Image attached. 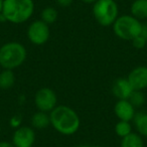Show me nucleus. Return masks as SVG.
Here are the masks:
<instances>
[{
  "mask_svg": "<svg viewBox=\"0 0 147 147\" xmlns=\"http://www.w3.org/2000/svg\"><path fill=\"white\" fill-rule=\"evenodd\" d=\"M133 122L137 133L142 137H147V112L136 113Z\"/></svg>",
  "mask_w": 147,
  "mask_h": 147,
  "instance_id": "nucleus-15",
  "label": "nucleus"
},
{
  "mask_svg": "<svg viewBox=\"0 0 147 147\" xmlns=\"http://www.w3.org/2000/svg\"><path fill=\"white\" fill-rule=\"evenodd\" d=\"M131 41H132V45L136 49H143L147 45V38L143 36L142 34L138 35V36L135 37V38Z\"/></svg>",
  "mask_w": 147,
  "mask_h": 147,
  "instance_id": "nucleus-20",
  "label": "nucleus"
},
{
  "mask_svg": "<svg viewBox=\"0 0 147 147\" xmlns=\"http://www.w3.org/2000/svg\"><path fill=\"white\" fill-rule=\"evenodd\" d=\"M88 147H103V146H100V145H92V146H88Z\"/></svg>",
  "mask_w": 147,
  "mask_h": 147,
  "instance_id": "nucleus-26",
  "label": "nucleus"
},
{
  "mask_svg": "<svg viewBox=\"0 0 147 147\" xmlns=\"http://www.w3.org/2000/svg\"><path fill=\"white\" fill-rule=\"evenodd\" d=\"M49 118L53 128L61 135H74L80 129L81 120L78 113L65 105H57L49 113Z\"/></svg>",
  "mask_w": 147,
  "mask_h": 147,
  "instance_id": "nucleus-1",
  "label": "nucleus"
},
{
  "mask_svg": "<svg viewBox=\"0 0 147 147\" xmlns=\"http://www.w3.org/2000/svg\"><path fill=\"white\" fill-rule=\"evenodd\" d=\"M27 57L24 45L17 41H9L0 47V67L3 69H15L23 65Z\"/></svg>",
  "mask_w": 147,
  "mask_h": 147,
  "instance_id": "nucleus-3",
  "label": "nucleus"
},
{
  "mask_svg": "<svg viewBox=\"0 0 147 147\" xmlns=\"http://www.w3.org/2000/svg\"><path fill=\"white\" fill-rule=\"evenodd\" d=\"M55 2L61 7H69V5L73 4L74 0H55Z\"/></svg>",
  "mask_w": 147,
  "mask_h": 147,
  "instance_id": "nucleus-21",
  "label": "nucleus"
},
{
  "mask_svg": "<svg viewBox=\"0 0 147 147\" xmlns=\"http://www.w3.org/2000/svg\"><path fill=\"white\" fill-rule=\"evenodd\" d=\"M34 105L37 111L51 113L57 106V96L51 88L43 87L36 91L34 95Z\"/></svg>",
  "mask_w": 147,
  "mask_h": 147,
  "instance_id": "nucleus-6",
  "label": "nucleus"
},
{
  "mask_svg": "<svg viewBox=\"0 0 147 147\" xmlns=\"http://www.w3.org/2000/svg\"><path fill=\"white\" fill-rule=\"evenodd\" d=\"M128 101L132 104V106L135 109L140 108V107H142L145 104V96L142 91L134 90L132 92V94L130 95V97H129Z\"/></svg>",
  "mask_w": 147,
  "mask_h": 147,
  "instance_id": "nucleus-19",
  "label": "nucleus"
},
{
  "mask_svg": "<svg viewBox=\"0 0 147 147\" xmlns=\"http://www.w3.org/2000/svg\"><path fill=\"white\" fill-rule=\"evenodd\" d=\"M71 147H80V146H71Z\"/></svg>",
  "mask_w": 147,
  "mask_h": 147,
  "instance_id": "nucleus-27",
  "label": "nucleus"
},
{
  "mask_svg": "<svg viewBox=\"0 0 147 147\" xmlns=\"http://www.w3.org/2000/svg\"><path fill=\"white\" fill-rule=\"evenodd\" d=\"M120 147H144V141L138 133L131 132L127 136L121 138Z\"/></svg>",
  "mask_w": 147,
  "mask_h": 147,
  "instance_id": "nucleus-14",
  "label": "nucleus"
},
{
  "mask_svg": "<svg viewBox=\"0 0 147 147\" xmlns=\"http://www.w3.org/2000/svg\"><path fill=\"white\" fill-rule=\"evenodd\" d=\"M133 90L143 91L147 88V67L138 65L134 67L127 76Z\"/></svg>",
  "mask_w": 147,
  "mask_h": 147,
  "instance_id": "nucleus-9",
  "label": "nucleus"
},
{
  "mask_svg": "<svg viewBox=\"0 0 147 147\" xmlns=\"http://www.w3.org/2000/svg\"><path fill=\"white\" fill-rule=\"evenodd\" d=\"M83 3H86V4H94L97 0H81Z\"/></svg>",
  "mask_w": 147,
  "mask_h": 147,
  "instance_id": "nucleus-24",
  "label": "nucleus"
},
{
  "mask_svg": "<svg viewBox=\"0 0 147 147\" xmlns=\"http://www.w3.org/2000/svg\"><path fill=\"white\" fill-rule=\"evenodd\" d=\"M141 34L147 38V24H143V26H142V33H141Z\"/></svg>",
  "mask_w": 147,
  "mask_h": 147,
  "instance_id": "nucleus-23",
  "label": "nucleus"
},
{
  "mask_svg": "<svg viewBox=\"0 0 147 147\" xmlns=\"http://www.w3.org/2000/svg\"><path fill=\"white\" fill-rule=\"evenodd\" d=\"M15 75L12 69H3L0 73V90H9L15 84Z\"/></svg>",
  "mask_w": 147,
  "mask_h": 147,
  "instance_id": "nucleus-16",
  "label": "nucleus"
},
{
  "mask_svg": "<svg viewBox=\"0 0 147 147\" xmlns=\"http://www.w3.org/2000/svg\"><path fill=\"white\" fill-rule=\"evenodd\" d=\"M94 18L101 26H111L119 16V8L115 0H97L93 4Z\"/></svg>",
  "mask_w": 147,
  "mask_h": 147,
  "instance_id": "nucleus-5",
  "label": "nucleus"
},
{
  "mask_svg": "<svg viewBox=\"0 0 147 147\" xmlns=\"http://www.w3.org/2000/svg\"><path fill=\"white\" fill-rule=\"evenodd\" d=\"M113 31L120 39L131 41L142 33L143 24L131 14L119 15L113 23Z\"/></svg>",
  "mask_w": 147,
  "mask_h": 147,
  "instance_id": "nucleus-4",
  "label": "nucleus"
},
{
  "mask_svg": "<svg viewBox=\"0 0 147 147\" xmlns=\"http://www.w3.org/2000/svg\"><path fill=\"white\" fill-rule=\"evenodd\" d=\"M34 2L33 0H4L3 9L0 17L8 22L21 24L33 15Z\"/></svg>",
  "mask_w": 147,
  "mask_h": 147,
  "instance_id": "nucleus-2",
  "label": "nucleus"
},
{
  "mask_svg": "<svg viewBox=\"0 0 147 147\" xmlns=\"http://www.w3.org/2000/svg\"><path fill=\"white\" fill-rule=\"evenodd\" d=\"M111 91L113 96L117 100H128L134 90L131 87L127 78H118L113 83Z\"/></svg>",
  "mask_w": 147,
  "mask_h": 147,
  "instance_id": "nucleus-11",
  "label": "nucleus"
},
{
  "mask_svg": "<svg viewBox=\"0 0 147 147\" xmlns=\"http://www.w3.org/2000/svg\"><path fill=\"white\" fill-rule=\"evenodd\" d=\"M3 1H4V0H0V14L2 13V9H3Z\"/></svg>",
  "mask_w": 147,
  "mask_h": 147,
  "instance_id": "nucleus-25",
  "label": "nucleus"
},
{
  "mask_svg": "<svg viewBox=\"0 0 147 147\" xmlns=\"http://www.w3.org/2000/svg\"><path fill=\"white\" fill-rule=\"evenodd\" d=\"M130 12L140 21L147 19V0H134L130 6Z\"/></svg>",
  "mask_w": 147,
  "mask_h": 147,
  "instance_id": "nucleus-13",
  "label": "nucleus"
},
{
  "mask_svg": "<svg viewBox=\"0 0 147 147\" xmlns=\"http://www.w3.org/2000/svg\"><path fill=\"white\" fill-rule=\"evenodd\" d=\"M30 124L33 129L37 130H43L51 125V118L49 113H45L42 111H37L31 116Z\"/></svg>",
  "mask_w": 147,
  "mask_h": 147,
  "instance_id": "nucleus-12",
  "label": "nucleus"
},
{
  "mask_svg": "<svg viewBox=\"0 0 147 147\" xmlns=\"http://www.w3.org/2000/svg\"><path fill=\"white\" fill-rule=\"evenodd\" d=\"M59 17V12L53 6H47L43 8V10L40 13V20H42L47 25H51L55 23Z\"/></svg>",
  "mask_w": 147,
  "mask_h": 147,
  "instance_id": "nucleus-17",
  "label": "nucleus"
},
{
  "mask_svg": "<svg viewBox=\"0 0 147 147\" xmlns=\"http://www.w3.org/2000/svg\"><path fill=\"white\" fill-rule=\"evenodd\" d=\"M114 113L119 120L131 122L136 115V109L128 100H117L114 106Z\"/></svg>",
  "mask_w": 147,
  "mask_h": 147,
  "instance_id": "nucleus-10",
  "label": "nucleus"
},
{
  "mask_svg": "<svg viewBox=\"0 0 147 147\" xmlns=\"http://www.w3.org/2000/svg\"><path fill=\"white\" fill-rule=\"evenodd\" d=\"M0 147H15L12 144V142H8V141H0Z\"/></svg>",
  "mask_w": 147,
  "mask_h": 147,
  "instance_id": "nucleus-22",
  "label": "nucleus"
},
{
  "mask_svg": "<svg viewBox=\"0 0 147 147\" xmlns=\"http://www.w3.org/2000/svg\"><path fill=\"white\" fill-rule=\"evenodd\" d=\"M51 37L49 25L38 19L29 24L27 28V38L32 45H42L49 41Z\"/></svg>",
  "mask_w": 147,
  "mask_h": 147,
  "instance_id": "nucleus-7",
  "label": "nucleus"
},
{
  "mask_svg": "<svg viewBox=\"0 0 147 147\" xmlns=\"http://www.w3.org/2000/svg\"><path fill=\"white\" fill-rule=\"evenodd\" d=\"M132 132V126H131L130 122L127 121H121L119 120L117 122V124L115 125V133L117 136H119L120 138L127 136L128 134Z\"/></svg>",
  "mask_w": 147,
  "mask_h": 147,
  "instance_id": "nucleus-18",
  "label": "nucleus"
},
{
  "mask_svg": "<svg viewBox=\"0 0 147 147\" xmlns=\"http://www.w3.org/2000/svg\"><path fill=\"white\" fill-rule=\"evenodd\" d=\"M12 144L15 147H33L35 132L30 126L18 127L12 135Z\"/></svg>",
  "mask_w": 147,
  "mask_h": 147,
  "instance_id": "nucleus-8",
  "label": "nucleus"
}]
</instances>
